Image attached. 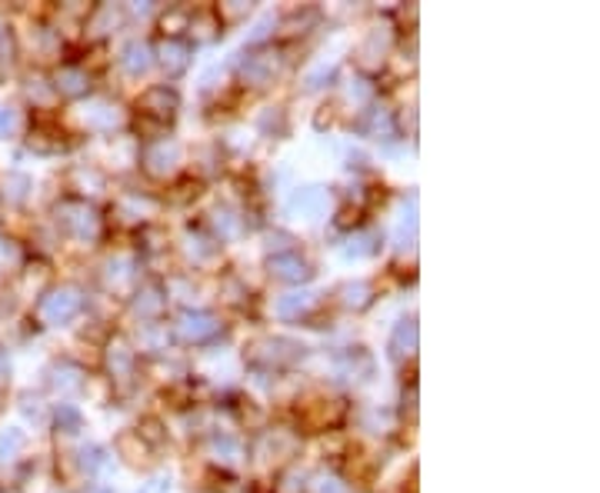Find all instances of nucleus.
Returning <instances> with one entry per match:
<instances>
[{
  "label": "nucleus",
  "instance_id": "nucleus-1",
  "mask_svg": "<svg viewBox=\"0 0 600 493\" xmlns=\"http://www.w3.org/2000/svg\"><path fill=\"white\" fill-rule=\"evenodd\" d=\"M81 307H84V297H81L74 287H64V290L51 293V297L41 303V313H44V320H51V323H64V320L77 317Z\"/></svg>",
  "mask_w": 600,
  "mask_h": 493
},
{
  "label": "nucleus",
  "instance_id": "nucleus-2",
  "mask_svg": "<svg viewBox=\"0 0 600 493\" xmlns=\"http://www.w3.org/2000/svg\"><path fill=\"white\" fill-rule=\"evenodd\" d=\"M180 334H183L187 341H193V344H204V341H211V337L221 334V323H218V317L208 313V310H197V313L187 310V313L180 317Z\"/></svg>",
  "mask_w": 600,
  "mask_h": 493
},
{
  "label": "nucleus",
  "instance_id": "nucleus-3",
  "mask_svg": "<svg viewBox=\"0 0 600 493\" xmlns=\"http://www.w3.org/2000/svg\"><path fill=\"white\" fill-rule=\"evenodd\" d=\"M271 274L284 283H301V280H310L314 277V267L297 254V250H287V254H277L271 260Z\"/></svg>",
  "mask_w": 600,
  "mask_h": 493
},
{
  "label": "nucleus",
  "instance_id": "nucleus-4",
  "mask_svg": "<svg viewBox=\"0 0 600 493\" xmlns=\"http://www.w3.org/2000/svg\"><path fill=\"white\" fill-rule=\"evenodd\" d=\"M177 110V94L167 90V87H150L144 97H140V114L154 117L157 124H167Z\"/></svg>",
  "mask_w": 600,
  "mask_h": 493
},
{
  "label": "nucleus",
  "instance_id": "nucleus-5",
  "mask_svg": "<svg viewBox=\"0 0 600 493\" xmlns=\"http://www.w3.org/2000/svg\"><path fill=\"white\" fill-rule=\"evenodd\" d=\"M180 160V147L173 140H154L147 150H144V163L150 174H167L173 163Z\"/></svg>",
  "mask_w": 600,
  "mask_h": 493
},
{
  "label": "nucleus",
  "instance_id": "nucleus-6",
  "mask_svg": "<svg viewBox=\"0 0 600 493\" xmlns=\"http://www.w3.org/2000/svg\"><path fill=\"white\" fill-rule=\"evenodd\" d=\"M64 227H67L71 234H77L81 240H91V237H97V214H94L87 204H67Z\"/></svg>",
  "mask_w": 600,
  "mask_h": 493
},
{
  "label": "nucleus",
  "instance_id": "nucleus-7",
  "mask_svg": "<svg viewBox=\"0 0 600 493\" xmlns=\"http://www.w3.org/2000/svg\"><path fill=\"white\" fill-rule=\"evenodd\" d=\"M390 351L393 357H411L418 351V323L414 320H404L393 331V341H390Z\"/></svg>",
  "mask_w": 600,
  "mask_h": 493
},
{
  "label": "nucleus",
  "instance_id": "nucleus-8",
  "mask_svg": "<svg viewBox=\"0 0 600 493\" xmlns=\"http://www.w3.org/2000/svg\"><path fill=\"white\" fill-rule=\"evenodd\" d=\"M107 364H110V374H114L117 381H127V377L134 374V351H130L124 341H117V347H110Z\"/></svg>",
  "mask_w": 600,
  "mask_h": 493
},
{
  "label": "nucleus",
  "instance_id": "nucleus-9",
  "mask_svg": "<svg viewBox=\"0 0 600 493\" xmlns=\"http://www.w3.org/2000/svg\"><path fill=\"white\" fill-rule=\"evenodd\" d=\"M160 64H164L167 74H180V71L187 67V47L177 44V41H167V44L160 47Z\"/></svg>",
  "mask_w": 600,
  "mask_h": 493
},
{
  "label": "nucleus",
  "instance_id": "nucleus-10",
  "mask_svg": "<svg viewBox=\"0 0 600 493\" xmlns=\"http://www.w3.org/2000/svg\"><path fill=\"white\" fill-rule=\"evenodd\" d=\"M124 67H127L130 74H144V71L150 67V47L140 44V41H134V44L124 51Z\"/></svg>",
  "mask_w": 600,
  "mask_h": 493
},
{
  "label": "nucleus",
  "instance_id": "nucleus-11",
  "mask_svg": "<svg viewBox=\"0 0 600 493\" xmlns=\"http://www.w3.org/2000/svg\"><path fill=\"white\" fill-rule=\"evenodd\" d=\"M117 107H110V104H94L91 110H87V124L91 127H97V130H114L117 127Z\"/></svg>",
  "mask_w": 600,
  "mask_h": 493
},
{
  "label": "nucleus",
  "instance_id": "nucleus-12",
  "mask_svg": "<svg viewBox=\"0 0 600 493\" xmlns=\"http://www.w3.org/2000/svg\"><path fill=\"white\" fill-rule=\"evenodd\" d=\"M304 307H307V297H304V293H291V297L277 300V317L291 320V317H294V313H301Z\"/></svg>",
  "mask_w": 600,
  "mask_h": 493
},
{
  "label": "nucleus",
  "instance_id": "nucleus-13",
  "mask_svg": "<svg viewBox=\"0 0 600 493\" xmlns=\"http://www.w3.org/2000/svg\"><path fill=\"white\" fill-rule=\"evenodd\" d=\"M57 81L64 84V90H67V94H81V90H84V81H87V77H84V74H77V71H64V74H61Z\"/></svg>",
  "mask_w": 600,
  "mask_h": 493
},
{
  "label": "nucleus",
  "instance_id": "nucleus-14",
  "mask_svg": "<svg viewBox=\"0 0 600 493\" xmlns=\"http://www.w3.org/2000/svg\"><path fill=\"white\" fill-rule=\"evenodd\" d=\"M164 490H167V483H164V480H154L144 493H164Z\"/></svg>",
  "mask_w": 600,
  "mask_h": 493
}]
</instances>
